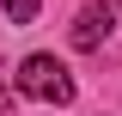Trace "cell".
Masks as SVG:
<instances>
[{
    "label": "cell",
    "mask_w": 122,
    "mask_h": 116,
    "mask_svg": "<svg viewBox=\"0 0 122 116\" xmlns=\"http://www.w3.org/2000/svg\"><path fill=\"white\" fill-rule=\"evenodd\" d=\"M110 25H116V12H110L104 0L79 6V18H73V49H98V43L110 37Z\"/></svg>",
    "instance_id": "obj_2"
},
{
    "label": "cell",
    "mask_w": 122,
    "mask_h": 116,
    "mask_svg": "<svg viewBox=\"0 0 122 116\" xmlns=\"http://www.w3.org/2000/svg\"><path fill=\"white\" fill-rule=\"evenodd\" d=\"M0 6H6L12 25H30V18H37V0H0Z\"/></svg>",
    "instance_id": "obj_3"
},
{
    "label": "cell",
    "mask_w": 122,
    "mask_h": 116,
    "mask_svg": "<svg viewBox=\"0 0 122 116\" xmlns=\"http://www.w3.org/2000/svg\"><path fill=\"white\" fill-rule=\"evenodd\" d=\"M18 92L37 98V104H67L73 98V73L61 67L55 55H25L18 61Z\"/></svg>",
    "instance_id": "obj_1"
},
{
    "label": "cell",
    "mask_w": 122,
    "mask_h": 116,
    "mask_svg": "<svg viewBox=\"0 0 122 116\" xmlns=\"http://www.w3.org/2000/svg\"><path fill=\"white\" fill-rule=\"evenodd\" d=\"M116 6H122V0H116Z\"/></svg>",
    "instance_id": "obj_4"
}]
</instances>
